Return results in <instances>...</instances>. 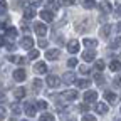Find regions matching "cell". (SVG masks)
Masks as SVG:
<instances>
[{
    "instance_id": "obj_1",
    "label": "cell",
    "mask_w": 121,
    "mask_h": 121,
    "mask_svg": "<svg viewBox=\"0 0 121 121\" xmlns=\"http://www.w3.org/2000/svg\"><path fill=\"white\" fill-rule=\"evenodd\" d=\"M60 98L66 99V101H74V99H78V91H72V89L64 91V93L60 94Z\"/></svg>"
},
{
    "instance_id": "obj_2",
    "label": "cell",
    "mask_w": 121,
    "mask_h": 121,
    "mask_svg": "<svg viewBox=\"0 0 121 121\" xmlns=\"http://www.w3.org/2000/svg\"><path fill=\"white\" fill-rule=\"evenodd\" d=\"M24 109H25V114H27L29 118H34V116H35V111H37V109H35V106L30 103V101H29V103H25Z\"/></svg>"
},
{
    "instance_id": "obj_3",
    "label": "cell",
    "mask_w": 121,
    "mask_h": 121,
    "mask_svg": "<svg viewBox=\"0 0 121 121\" xmlns=\"http://www.w3.org/2000/svg\"><path fill=\"white\" fill-rule=\"evenodd\" d=\"M25 78H27V74H25L24 69H15V71H13V79H15V81L22 82V81H25Z\"/></svg>"
},
{
    "instance_id": "obj_4",
    "label": "cell",
    "mask_w": 121,
    "mask_h": 121,
    "mask_svg": "<svg viewBox=\"0 0 121 121\" xmlns=\"http://www.w3.org/2000/svg\"><path fill=\"white\" fill-rule=\"evenodd\" d=\"M89 27H91V22H87V20H81V22L76 24V32H84V30L89 29Z\"/></svg>"
},
{
    "instance_id": "obj_5",
    "label": "cell",
    "mask_w": 121,
    "mask_h": 121,
    "mask_svg": "<svg viewBox=\"0 0 121 121\" xmlns=\"http://www.w3.org/2000/svg\"><path fill=\"white\" fill-rule=\"evenodd\" d=\"M94 49H86L84 52H82V59L86 60V62H91V60H94Z\"/></svg>"
},
{
    "instance_id": "obj_6",
    "label": "cell",
    "mask_w": 121,
    "mask_h": 121,
    "mask_svg": "<svg viewBox=\"0 0 121 121\" xmlns=\"http://www.w3.org/2000/svg\"><path fill=\"white\" fill-rule=\"evenodd\" d=\"M67 51H69L71 54H78V52H79V42H78V40H71V42L67 44Z\"/></svg>"
},
{
    "instance_id": "obj_7",
    "label": "cell",
    "mask_w": 121,
    "mask_h": 121,
    "mask_svg": "<svg viewBox=\"0 0 121 121\" xmlns=\"http://www.w3.org/2000/svg\"><path fill=\"white\" fill-rule=\"evenodd\" d=\"M59 49H49L47 52H45V59H51V60H56L59 59Z\"/></svg>"
},
{
    "instance_id": "obj_8",
    "label": "cell",
    "mask_w": 121,
    "mask_h": 121,
    "mask_svg": "<svg viewBox=\"0 0 121 121\" xmlns=\"http://www.w3.org/2000/svg\"><path fill=\"white\" fill-rule=\"evenodd\" d=\"M34 30L42 37L45 32H47V27H45V24H40V22H37V24H34Z\"/></svg>"
},
{
    "instance_id": "obj_9",
    "label": "cell",
    "mask_w": 121,
    "mask_h": 121,
    "mask_svg": "<svg viewBox=\"0 0 121 121\" xmlns=\"http://www.w3.org/2000/svg\"><path fill=\"white\" fill-rule=\"evenodd\" d=\"M109 32H111V25H109V24H106V25H103V27H101L99 35H101L103 39H108V37H109Z\"/></svg>"
},
{
    "instance_id": "obj_10",
    "label": "cell",
    "mask_w": 121,
    "mask_h": 121,
    "mask_svg": "<svg viewBox=\"0 0 121 121\" xmlns=\"http://www.w3.org/2000/svg\"><path fill=\"white\" fill-rule=\"evenodd\" d=\"M45 82H47L49 87H57L59 86V78H56V76H47Z\"/></svg>"
},
{
    "instance_id": "obj_11",
    "label": "cell",
    "mask_w": 121,
    "mask_h": 121,
    "mask_svg": "<svg viewBox=\"0 0 121 121\" xmlns=\"http://www.w3.org/2000/svg\"><path fill=\"white\" fill-rule=\"evenodd\" d=\"M20 45H22L24 49H32V45H34L32 37H24V39L20 40Z\"/></svg>"
},
{
    "instance_id": "obj_12",
    "label": "cell",
    "mask_w": 121,
    "mask_h": 121,
    "mask_svg": "<svg viewBox=\"0 0 121 121\" xmlns=\"http://www.w3.org/2000/svg\"><path fill=\"white\" fill-rule=\"evenodd\" d=\"M96 98H98L96 91H86V93H84V101H87V103H93Z\"/></svg>"
},
{
    "instance_id": "obj_13",
    "label": "cell",
    "mask_w": 121,
    "mask_h": 121,
    "mask_svg": "<svg viewBox=\"0 0 121 121\" xmlns=\"http://www.w3.org/2000/svg\"><path fill=\"white\" fill-rule=\"evenodd\" d=\"M17 35H19V32H17V29H15V27H10L5 32V39H9V40H13Z\"/></svg>"
},
{
    "instance_id": "obj_14",
    "label": "cell",
    "mask_w": 121,
    "mask_h": 121,
    "mask_svg": "<svg viewBox=\"0 0 121 121\" xmlns=\"http://www.w3.org/2000/svg\"><path fill=\"white\" fill-rule=\"evenodd\" d=\"M34 71L37 74H45V72H47V66H45V62H37L34 66Z\"/></svg>"
},
{
    "instance_id": "obj_15",
    "label": "cell",
    "mask_w": 121,
    "mask_h": 121,
    "mask_svg": "<svg viewBox=\"0 0 121 121\" xmlns=\"http://www.w3.org/2000/svg\"><path fill=\"white\" fill-rule=\"evenodd\" d=\"M104 98H106V101H108L109 104H114V103L118 101V96H116L114 93H111V91H106V93H104Z\"/></svg>"
},
{
    "instance_id": "obj_16",
    "label": "cell",
    "mask_w": 121,
    "mask_h": 121,
    "mask_svg": "<svg viewBox=\"0 0 121 121\" xmlns=\"http://www.w3.org/2000/svg\"><path fill=\"white\" fill-rule=\"evenodd\" d=\"M40 17L44 19V22H52L54 15H52V12H49V10H42V12H40Z\"/></svg>"
},
{
    "instance_id": "obj_17",
    "label": "cell",
    "mask_w": 121,
    "mask_h": 121,
    "mask_svg": "<svg viewBox=\"0 0 121 121\" xmlns=\"http://www.w3.org/2000/svg\"><path fill=\"white\" fill-rule=\"evenodd\" d=\"M109 69H111L113 72H118V71L121 69V60L113 59V60H111V64H109Z\"/></svg>"
},
{
    "instance_id": "obj_18",
    "label": "cell",
    "mask_w": 121,
    "mask_h": 121,
    "mask_svg": "<svg viewBox=\"0 0 121 121\" xmlns=\"http://www.w3.org/2000/svg\"><path fill=\"white\" fill-rule=\"evenodd\" d=\"M94 109H96L99 114H106V113H108V106H106L104 103H98V104L94 106Z\"/></svg>"
},
{
    "instance_id": "obj_19",
    "label": "cell",
    "mask_w": 121,
    "mask_h": 121,
    "mask_svg": "<svg viewBox=\"0 0 121 121\" xmlns=\"http://www.w3.org/2000/svg\"><path fill=\"white\" fill-rule=\"evenodd\" d=\"M24 17H25L27 20H30V19H34V17H35V10H34L32 7H29V9H25V12H24Z\"/></svg>"
},
{
    "instance_id": "obj_20",
    "label": "cell",
    "mask_w": 121,
    "mask_h": 121,
    "mask_svg": "<svg viewBox=\"0 0 121 121\" xmlns=\"http://www.w3.org/2000/svg\"><path fill=\"white\" fill-rule=\"evenodd\" d=\"M62 81H64L66 84L74 82V81H76V79H74V72H66V74H64V78H62Z\"/></svg>"
},
{
    "instance_id": "obj_21",
    "label": "cell",
    "mask_w": 121,
    "mask_h": 121,
    "mask_svg": "<svg viewBox=\"0 0 121 121\" xmlns=\"http://www.w3.org/2000/svg\"><path fill=\"white\" fill-rule=\"evenodd\" d=\"M82 44L86 45V47H87V49H94L98 42H96L94 39H84V40H82Z\"/></svg>"
},
{
    "instance_id": "obj_22",
    "label": "cell",
    "mask_w": 121,
    "mask_h": 121,
    "mask_svg": "<svg viewBox=\"0 0 121 121\" xmlns=\"http://www.w3.org/2000/svg\"><path fill=\"white\" fill-rule=\"evenodd\" d=\"M10 60H12V62H17V64H27V59L25 57H17V56H12L10 57Z\"/></svg>"
},
{
    "instance_id": "obj_23",
    "label": "cell",
    "mask_w": 121,
    "mask_h": 121,
    "mask_svg": "<svg viewBox=\"0 0 121 121\" xmlns=\"http://www.w3.org/2000/svg\"><path fill=\"white\" fill-rule=\"evenodd\" d=\"M76 86H78L79 89H86L89 86V81L87 79H79V81H76Z\"/></svg>"
},
{
    "instance_id": "obj_24",
    "label": "cell",
    "mask_w": 121,
    "mask_h": 121,
    "mask_svg": "<svg viewBox=\"0 0 121 121\" xmlns=\"http://www.w3.org/2000/svg\"><path fill=\"white\" fill-rule=\"evenodd\" d=\"M24 94H25V89H24V87H17V89L13 91V96H15V98H19V99L24 98Z\"/></svg>"
},
{
    "instance_id": "obj_25",
    "label": "cell",
    "mask_w": 121,
    "mask_h": 121,
    "mask_svg": "<svg viewBox=\"0 0 121 121\" xmlns=\"http://www.w3.org/2000/svg\"><path fill=\"white\" fill-rule=\"evenodd\" d=\"M82 7L87 9V10H91V9L96 7V2H94V0H84V5H82Z\"/></svg>"
},
{
    "instance_id": "obj_26",
    "label": "cell",
    "mask_w": 121,
    "mask_h": 121,
    "mask_svg": "<svg viewBox=\"0 0 121 121\" xmlns=\"http://www.w3.org/2000/svg\"><path fill=\"white\" fill-rule=\"evenodd\" d=\"M99 9H101L103 12H106V13H108V12H111V10H113V7H111V5H109L108 2H104V4H101V5H99Z\"/></svg>"
},
{
    "instance_id": "obj_27",
    "label": "cell",
    "mask_w": 121,
    "mask_h": 121,
    "mask_svg": "<svg viewBox=\"0 0 121 121\" xmlns=\"http://www.w3.org/2000/svg\"><path fill=\"white\" fill-rule=\"evenodd\" d=\"M39 57V51L35 49H29V59H37Z\"/></svg>"
},
{
    "instance_id": "obj_28",
    "label": "cell",
    "mask_w": 121,
    "mask_h": 121,
    "mask_svg": "<svg viewBox=\"0 0 121 121\" xmlns=\"http://www.w3.org/2000/svg\"><path fill=\"white\" fill-rule=\"evenodd\" d=\"M7 9H9V5H7V2H0V15H5V12H7Z\"/></svg>"
},
{
    "instance_id": "obj_29",
    "label": "cell",
    "mask_w": 121,
    "mask_h": 121,
    "mask_svg": "<svg viewBox=\"0 0 121 121\" xmlns=\"http://www.w3.org/2000/svg\"><path fill=\"white\" fill-rule=\"evenodd\" d=\"M40 119H42V121H45V119H49V121H54V119H56V116H54V114H49V113H47V114L44 113V114L40 116Z\"/></svg>"
},
{
    "instance_id": "obj_30",
    "label": "cell",
    "mask_w": 121,
    "mask_h": 121,
    "mask_svg": "<svg viewBox=\"0 0 121 121\" xmlns=\"http://www.w3.org/2000/svg\"><path fill=\"white\" fill-rule=\"evenodd\" d=\"M94 81H96L98 84H104V76H101V74H96V78H94Z\"/></svg>"
},
{
    "instance_id": "obj_31",
    "label": "cell",
    "mask_w": 121,
    "mask_h": 121,
    "mask_svg": "<svg viewBox=\"0 0 121 121\" xmlns=\"http://www.w3.org/2000/svg\"><path fill=\"white\" fill-rule=\"evenodd\" d=\"M59 5H74V0H59Z\"/></svg>"
},
{
    "instance_id": "obj_32",
    "label": "cell",
    "mask_w": 121,
    "mask_h": 121,
    "mask_svg": "<svg viewBox=\"0 0 121 121\" xmlns=\"http://www.w3.org/2000/svg\"><path fill=\"white\" fill-rule=\"evenodd\" d=\"M67 66H69V67H76V66H78V60H76L74 57L69 59V60H67Z\"/></svg>"
},
{
    "instance_id": "obj_33",
    "label": "cell",
    "mask_w": 121,
    "mask_h": 121,
    "mask_svg": "<svg viewBox=\"0 0 121 121\" xmlns=\"http://www.w3.org/2000/svg\"><path fill=\"white\" fill-rule=\"evenodd\" d=\"M96 69H98L99 72L104 69V62H103V60H98V62H96Z\"/></svg>"
},
{
    "instance_id": "obj_34",
    "label": "cell",
    "mask_w": 121,
    "mask_h": 121,
    "mask_svg": "<svg viewBox=\"0 0 121 121\" xmlns=\"http://www.w3.org/2000/svg\"><path fill=\"white\" fill-rule=\"evenodd\" d=\"M118 72H119V74L116 76V79H114V84H116V86H121V69H119Z\"/></svg>"
},
{
    "instance_id": "obj_35",
    "label": "cell",
    "mask_w": 121,
    "mask_h": 121,
    "mask_svg": "<svg viewBox=\"0 0 121 121\" xmlns=\"http://www.w3.org/2000/svg\"><path fill=\"white\" fill-rule=\"evenodd\" d=\"M37 108L45 109V108H47V103H45V101H37Z\"/></svg>"
},
{
    "instance_id": "obj_36",
    "label": "cell",
    "mask_w": 121,
    "mask_h": 121,
    "mask_svg": "<svg viewBox=\"0 0 121 121\" xmlns=\"http://www.w3.org/2000/svg\"><path fill=\"white\" fill-rule=\"evenodd\" d=\"M82 119H84V121H94L96 118H94L93 114H84V116H82Z\"/></svg>"
},
{
    "instance_id": "obj_37",
    "label": "cell",
    "mask_w": 121,
    "mask_h": 121,
    "mask_svg": "<svg viewBox=\"0 0 121 121\" xmlns=\"http://www.w3.org/2000/svg\"><path fill=\"white\" fill-rule=\"evenodd\" d=\"M119 44H121V37H116V39H114V42L111 44V47H118Z\"/></svg>"
},
{
    "instance_id": "obj_38",
    "label": "cell",
    "mask_w": 121,
    "mask_h": 121,
    "mask_svg": "<svg viewBox=\"0 0 121 121\" xmlns=\"http://www.w3.org/2000/svg\"><path fill=\"white\" fill-rule=\"evenodd\" d=\"M12 111H13L15 114H19V113H20V108H19L17 104H12Z\"/></svg>"
},
{
    "instance_id": "obj_39",
    "label": "cell",
    "mask_w": 121,
    "mask_h": 121,
    "mask_svg": "<svg viewBox=\"0 0 121 121\" xmlns=\"http://www.w3.org/2000/svg\"><path fill=\"white\" fill-rule=\"evenodd\" d=\"M40 86H42V82H40L39 79H34V87H35V89H40Z\"/></svg>"
},
{
    "instance_id": "obj_40",
    "label": "cell",
    "mask_w": 121,
    "mask_h": 121,
    "mask_svg": "<svg viewBox=\"0 0 121 121\" xmlns=\"http://www.w3.org/2000/svg\"><path fill=\"white\" fill-rule=\"evenodd\" d=\"M39 45H40L42 49H45V45H47V40H44V39H40V40H39Z\"/></svg>"
},
{
    "instance_id": "obj_41",
    "label": "cell",
    "mask_w": 121,
    "mask_h": 121,
    "mask_svg": "<svg viewBox=\"0 0 121 121\" xmlns=\"http://www.w3.org/2000/svg\"><path fill=\"white\" fill-rule=\"evenodd\" d=\"M54 40H56V42H64V39L60 37V35H54Z\"/></svg>"
},
{
    "instance_id": "obj_42",
    "label": "cell",
    "mask_w": 121,
    "mask_h": 121,
    "mask_svg": "<svg viewBox=\"0 0 121 121\" xmlns=\"http://www.w3.org/2000/svg\"><path fill=\"white\" fill-rule=\"evenodd\" d=\"M4 118H5V109L0 108V119H4Z\"/></svg>"
},
{
    "instance_id": "obj_43",
    "label": "cell",
    "mask_w": 121,
    "mask_h": 121,
    "mask_svg": "<svg viewBox=\"0 0 121 121\" xmlns=\"http://www.w3.org/2000/svg\"><path fill=\"white\" fill-rule=\"evenodd\" d=\"M5 101V94H4V91H0V103H4Z\"/></svg>"
},
{
    "instance_id": "obj_44",
    "label": "cell",
    "mask_w": 121,
    "mask_h": 121,
    "mask_svg": "<svg viewBox=\"0 0 121 121\" xmlns=\"http://www.w3.org/2000/svg\"><path fill=\"white\" fill-rule=\"evenodd\" d=\"M30 4H34V5H40V0H30Z\"/></svg>"
},
{
    "instance_id": "obj_45",
    "label": "cell",
    "mask_w": 121,
    "mask_h": 121,
    "mask_svg": "<svg viewBox=\"0 0 121 121\" xmlns=\"http://www.w3.org/2000/svg\"><path fill=\"white\" fill-rule=\"evenodd\" d=\"M81 72H82V74H87V72H89V71H87V69H86V67H84V66H82V67H81Z\"/></svg>"
},
{
    "instance_id": "obj_46",
    "label": "cell",
    "mask_w": 121,
    "mask_h": 121,
    "mask_svg": "<svg viewBox=\"0 0 121 121\" xmlns=\"http://www.w3.org/2000/svg\"><path fill=\"white\" fill-rule=\"evenodd\" d=\"M118 12L121 13V2H119V5H118Z\"/></svg>"
}]
</instances>
